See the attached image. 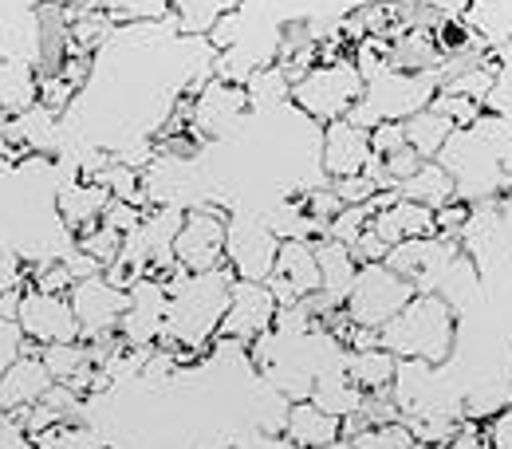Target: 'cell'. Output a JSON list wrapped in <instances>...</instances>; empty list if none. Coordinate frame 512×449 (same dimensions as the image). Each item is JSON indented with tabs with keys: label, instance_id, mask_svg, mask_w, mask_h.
I'll return each instance as SVG.
<instances>
[{
	"label": "cell",
	"instance_id": "1",
	"mask_svg": "<svg viewBox=\"0 0 512 449\" xmlns=\"http://www.w3.org/2000/svg\"><path fill=\"white\" fill-rule=\"evenodd\" d=\"M237 272L233 268H209V272H186L178 268L166 284L170 308H166V327H162V347L178 351H201L225 320L229 296H233Z\"/></svg>",
	"mask_w": 512,
	"mask_h": 449
},
{
	"label": "cell",
	"instance_id": "2",
	"mask_svg": "<svg viewBox=\"0 0 512 449\" xmlns=\"http://www.w3.org/2000/svg\"><path fill=\"white\" fill-rule=\"evenodd\" d=\"M453 339H457L453 308L438 292H418L379 331V347H386L394 359H418L430 367H442L453 355Z\"/></svg>",
	"mask_w": 512,
	"mask_h": 449
},
{
	"label": "cell",
	"instance_id": "3",
	"mask_svg": "<svg viewBox=\"0 0 512 449\" xmlns=\"http://www.w3.org/2000/svg\"><path fill=\"white\" fill-rule=\"evenodd\" d=\"M438 79L434 75H414V71H383L375 79H367L363 99L351 107L347 123L363 130H375L383 123H406L410 115L426 111L438 95Z\"/></svg>",
	"mask_w": 512,
	"mask_h": 449
},
{
	"label": "cell",
	"instance_id": "4",
	"mask_svg": "<svg viewBox=\"0 0 512 449\" xmlns=\"http://www.w3.org/2000/svg\"><path fill=\"white\" fill-rule=\"evenodd\" d=\"M438 162L446 166L453 186H457V201L481 205V201H497L512 190V178L501 170L493 146L473 127L457 130L446 142V150L438 154Z\"/></svg>",
	"mask_w": 512,
	"mask_h": 449
},
{
	"label": "cell",
	"instance_id": "5",
	"mask_svg": "<svg viewBox=\"0 0 512 449\" xmlns=\"http://www.w3.org/2000/svg\"><path fill=\"white\" fill-rule=\"evenodd\" d=\"M363 75L355 64H316L304 79L292 83V99L300 111H308L320 123H339L351 115V107L363 99Z\"/></svg>",
	"mask_w": 512,
	"mask_h": 449
},
{
	"label": "cell",
	"instance_id": "6",
	"mask_svg": "<svg viewBox=\"0 0 512 449\" xmlns=\"http://www.w3.org/2000/svg\"><path fill=\"white\" fill-rule=\"evenodd\" d=\"M414 296H418V288L410 280H402L386 260L383 264H359L355 288L347 296V316H351L355 327L383 331Z\"/></svg>",
	"mask_w": 512,
	"mask_h": 449
},
{
	"label": "cell",
	"instance_id": "7",
	"mask_svg": "<svg viewBox=\"0 0 512 449\" xmlns=\"http://www.w3.org/2000/svg\"><path fill=\"white\" fill-rule=\"evenodd\" d=\"M457 257H461V241L434 233V237H418V241L394 245V249L386 253V264H390L402 280H410L418 292H438V284L446 280V272L453 268Z\"/></svg>",
	"mask_w": 512,
	"mask_h": 449
},
{
	"label": "cell",
	"instance_id": "8",
	"mask_svg": "<svg viewBox=\"0 0 512 449\" xmlns=\"http://www.w3.org/2000/svg\"><path fill=\"white\" fill-rule=\"evenodd\" d=\"M225 241H229V217L221 209L197 205L186 213L182 233L174 241V260L186 272H209L225 264Z\"/></svg>",
	"mask_w": 512,
	"mask_h": 449
},
{
	"label": "cell",
	"instance_id": "9",
	"mask_svg": "<svg viewBox=\"0 0 512 449\" xmlns=\"http://www.w3.org/2000/svg\"><path fill=\"white\" fill-rule=\"evenodd\" d=\"M71 308H75L79 331H83L87 339L115 335L130 308V288L111 284V280L99 272V276H91V280L71 284Z\"/></svg>",
	"mask_w": 512,
	"mask_h": 449
},
{
	"label": "cell",
	"instance_id": "10",
	"mask_svg": "<svg viewBox=\"0 0 512 449\" xmlns=\"http://www.w3.org/2000/svg\"><path fill=\"white\" fill-rule=\"evenodd\" d=\"M16 323L24 327L28 339H36L44 347H52V343H79V335H83L71 300H64L60 292H40V288L20 296Z\"/></svg>",
	"mask_w": 512,
	"mask_h": 449
},
{
	"label": "cell",
	"instance_id": "11",
	"mask_svg": "<svg viewBox=\"0 0 512 449\" xmlns=\"http://www.w3.org/2000/svg\"><path fill=\"white\" fill-rule=\"evenodd\" d=\"M225 253H229V268L237 272V280H268L272 268H276V253H280V237L253 217H233L229 221V241H225Z\"/></svg>",
	"mask_w": 512,
	"mask_h": 449
},
{
	"label": "cell",
	"instance_id": "12",
	"mask_svg": "<svg viewBox=\"0 0 512 449\" xmlns=\"http://www.w3.org/2000/svg\"><path fill=\"white\" fill-rule=\"evenodd\" d=\"M276 312H280V304L264 280H237L225 320H221V335H229L237 343H253L276 327Z\"/></svg>",
	"mask_w": 512,
	"mask_h": 449
},
{
	"label": "cell",
	"instance_id": "13",
	"mask_svg": "<svg viewBox=\"0 0 512 449\" xmlns=\"http://www.w3.org/2000/svg\"><path fill=\"white\" fill-rule=\"evenodd\" d=\"M276 296L280 308L304 300V296H316L320 292V260H316V245L312 241H280V253H276V268L272 276L264 280Z\"/></svg>",
	"mask_w": 512,
	"mask_h": 449
},
{
	"label": "cell",
	"instance_id": "14",
	"mask_svg": "<svg viewBox=\"0 0 512 449\" xmlns=\"http://www.w3.org/2000/svg\"><path fill=\"white\" fill-rule=\"evenodd\" d=\"M166 308H170V292L166 284L158 280H134L130 284V308L123 323H119V335L127 347H150L154 339H162V327H166Z\"/></svg>",
	"mask_w": 512,
	"mask_h": 449
},
{
	"label": "cell",
	"instance_id": "15",
	"mask_svg": "<svg viewBox=\"0 0 512 449\" xmlns=\"http://www.w3.org/2000/svg\"><path fill=\"white\" fill-rule=\"evenodd\" d=\"M375 146H371V130L355 127L347 119L327 123L323 130V170L335 178H355L367 174V166L375 162Z\"/></svg>",
	"mask_w": 512,
	"mask_h": 449
},
{
	"label": "cell",
	"instance_id": "16",
	"mask_svg": "<svg viewBox=\"0 0 512 449\" xmlns=\"http://www.w3.org/2000/svg\"><path fill=\"white\" fill-rule=\"evenodd\" d=\"M245 107H249L245 87H233L229 79H213V83L201 91V99L193 103V134H197V130L209 134V138L225 134V130L245 115Z\"/></svg>",
	"mask_w": 512,
	"mask_h": 449
},
{
	"label": "cell",
	"instance_id": "17",
	"mask_svg": "<svg viewBox=\"0 0 512 449\" xmlns=\"http://www.w3.org/2000/svg\"><path fill=\"white\" fill-rule=\"evenodd\" d=\"M371 229L383 237L386 245H402V241H418V237H434L438 233V221H434V209L418 205V201H406L394 193V201H386L383 209L375 213Z\"/></svg>",
	"mask_w": 512,
	"mask_h": 449
},
{
	"label": "cell",
	"instance_id": "18",
	"mask_svg": "<svg viewBox=\"0 0 512 449\" xmlns=\"http://www.w3.org/2000/svg\"><path fill=\"white\" fill-rule=\"evenodd\" d=\"M52 386H56V379H52V371L44 367V359L20 355V359L0 375V410L12 414V410H24V406H36Z\"/></svg>",
	"mask_w": 512,
	"mask_h": 449
},
{
	"label": "cell",
	"instance_id": "19",
	"mask_svg": "<svg viewBox=\"0 0 512 449\" xmlns=\"http://www.w3.org/2000/svg\"><path fill=\"white\" fill-rule=\"evenodd\" d=\"M316 260H320V296L327 308H347V296L355 288V276H359V260L351 257L347 245L323 237L316 241Z\"/></svg>",
	"mask_w": 512,
	"mask_h": 449
},
{
	"label": "cell",
	"instance_id": "20",
	"mask_svg": "<svg viewBox=\"0 0 512 449\" xmlns=\"http://www.w3.org/2000/svg\"><path fill=\"white\" fill-rule=\"evenodd\" d=\"M284 438H288L296 449H320V446H331V442H343V418L323 414L312 398L292 402Z\"/></svg>",
	"mask_w": 512,
	"mask_h": 449
},
{
	"label": "cell",
	"instance_id": "21",
	"mask_svg": "<svg viewBox=\"0 0 512 449\" xmlns=\"http://www.w3.org/2000/svg\"><path fill=\"white\" fill-rule=\"evenodd\" d=\"M446 60L438 36L430 28H406L390 40V64L394 71H414V75H434Z\"/></svg>",
	"mask_w": 512,
	"mask_h": 449
},
{
	"label": "cell",
	"instance_id": "22",
	"mask_svg": "<svg viewBox=\"0 0 512 449\" xmlns=\"http://www.w3.org/2000/svg\"><path fill=\"white\" fill-rule=\"evenodd\" d=\"M398 197H406V201H418V205H426V209H442L449 201H457V186H453V178H449V170L434 158V162H422V170L414 174V178H406V182H398L394 186Z\"/></svg>",
	"mask_w": 512,
	"mask_h": 449
},
{
	"label": "cell",
	"instance_id": "23",
	"mask_svg": "<svg viewBox=\"0 0 512 449\" xmlns=\"http://www.w3.org/2000/svg\"><path fill=\"white\" fill-rule=\"evenodd\" d=\"M343 371H347V379L359 386L363 394H371V390H390V386H394V375H398V359H394L386 347L347 351Z\"/></svg>",
	"mask_w": 512,
	"mask_h": 449
},
{
	"label": "cell",
	"instance_id": "24",
	"mask_svg": "<svg viewBox=\"0 0 512 449\" xmlns=\"http://www.w3.org/2000/svg\"><path fill=\"white\" fill-rule=\"evenodd\" d=\"M111 205V193L103 186H64L60 190V217L67 221V229L87 233L103 221V209Z\"/></svg>",
	"mask_w": 512,
	"mask_h": 449
},
{
	"label": "cell",
	"instance_id": "25",
	"mask_svg": "<svg viewBox=\"0 0 512 449\" xmlns=\"http://www.w3.org/2000/svg\"><path fill=\"white\" fill-rule=\"evenodd\" d=\"M406 146L410 150H418V158H426V162H434L442 150H446V142L457 134V127L449 123L446 115H438L434 107H426V111H418V115H410L406 123Z\"/></svg>",
	"mask_w": 512,
	"mask_h": 449
},
{
	"label": "cell",
	"instance_id": "26",
	"mask_svg": "<svg viewBox=\"0 0 512 449\" xmlns=\"http://www.w3.org/2000/svg\"><path fill=\"white\" fill-rule=\"evenodd\" d=\"M316 406H320L323 414H331V418H351L359 406H363V390L347 379V371L339 367V371H323L320 379L312 383V394H308Z\"/></svg>",
	"mask_w": 512,
	"mask_h": 449
},
{
	"label": "cell",
	"instance_id": "27",
	"mask_svg": "<svg viewBox=\"0 0 512 449\" xmlns=\"http://www.w3.org/2000/svg\"><path fill=\"white\" fill-rule=\"evenodd\" d=\"M465 20L493 48L512 40V0H473L469 12H465Z\"/></svg>",
	"mask_w": 512,
	"mask_h": 449
},
{
	"label": "cell",
	"instance_id": "28",
	"mask_svg": "<svg viewBox=\"0 0 512 449\" xmlns=\"http://www.w3.org/2000/svg\"><path fill=\"white\" fill-rule=\"evenodd\" d=\"M241 0H174L178 8V28L190 32V36H205L213 32Z\"/></svg>",
	"mask_w": 512,
	"mask_h": 449
},
{
	"label": "cell",
	"instance_id": "29",
	"mask_svg": "<svg viewBox=\"0 0 512 449\" xmlns=\"http://www.w3.org/2000/svg\"><path fill=\"white\" fill-rule=\"evenodd\" d=\"M245 95H249V107H276L292 95V75L284 71V64L256 67L245 79Z\"/></svg>",
	"mask_w": 512,
	"mask_h": 449
},
{
	"label": "cell",
	"instance_id": "30",
	"mask_svg": "<svg viewBox=\"0 0 512 449\" xmlns=\"http://www.w3.org/2000/svg\"><path fill=\"white\" fill-rule=\"evenodd\" d=\"M32 99H36V83H32L28 67L0 64V107L12 115H24V111H32Z\"/></svg>",
	"mask_w": 512,
	"mask_h": 449
},
{
	"label": "cell",
	"instance_id": "31",
	"mask_svg": "<svg viewBox=\"0 0 512 449\" xmlns=\"http://www.w3.org/2000/svg\"><path fill=\"white\" fill-rule=\"evenodd\" d=\"M40 359H44V367L52 371V379L64 386L95 363V359H91V347H83V343H52V347H44Z\"/></svg>",
	"mask_w": 512,
	"mask_h": 449
},
{
	"label": "cell",
	"instance_id": "32",
	"mask_svg": "<svg viewBox=\"0 0 512 449\" xmlns=\"http://www.w3.org/2000/svg\"><path fill=\"white\" fill-rule=\"evenodd\" d=\"M493 60H497V79H493V91H489V99H485V111L509 119L512 115V40L497 44Z\"/></svg>",
	"mask_w": 512,
	"mask_h": 449
},
{
	"label": "cell",
	"instance_id": "33",
	"mask_svg": "<svg viewBox=\"0 0 512 449\" xmlns=\"http://www.w3.org/2000/svg\"><path fill=\"white\" fill-rule=\"evenodd\" d=\"M123 241H127V233H119V229H111V225H95V229H87L83 237H79V249L87 253V257H95L103 264V272L119 260L123 253Z\"/></svg>",
	"mask_w": 512,
	"mask_h": 449
},
{
	"label": "cell",
	"instance_id": "34",
	"mask_svg": "<svg viewBox=\"0 0 512 449\" xmlns=\"http://www.w3.org/2000/svg\"><path fill=\"white\" fill-rule=\"evenodd\" d=\"M351 446L355 449H414L418 438L410 434L406 422H390V426H367L363 434L351 438Z\"/></svg>",
	"mask_w": 512,
	"mask_h": 449
},
{
	"label": "cell",
	"instance_id": "35",
	"mask_svg": "<svg viewBox=\"0 0 512 449\" xmlns=\"http://www.w3.org/2000/svg\"><path fill=\"white\" fill-rule=\"evenodd\" d=\"M430 107H434L438 115H446L457 130H469L485 115V103H477V99H469V95H453V91H438Z\"/></svg>",
	"mask_w": 512,
	"mask_h": 449
},
{
	"label": "cell",
	"instance_id": "36",
	"mask_svg": "<svg viewBox=\"0 0 512 449\" xmlns=\"http://www.w3.org/2000/svg\"><path fill=\"white\" fill-rule=\"evenodd\" d=\"M95 186H103L111 197L130 201V205L142 201V193H138V174H134V166H127V162H107V166L95 174Z\"/></svg>",
	"mask_w": 512,
	"mask_h": 449
},
{
	"label": "cell",
	"instance_id": "37",
	"mask_svg": "<svg viewBox=\"0 0 512 449\" xmlns=\"http://www.w3.org/2000/svg\"><path fill=\"white\" fill-rule=\"evenodd\" d=\"M359 418L367 426H390V422H402V406H398V398L390 390H371V394H363Z\"/></svg>",
	"mask_w": 512,
	"mask_h": 449
},
{
	"label": "cell",
	"instance_id": "38",
	"mask_svg": "<svg viewBox=\"0 0 512 449\" xmlns=\"http://www.w3.org/2000/svg\"><path fill=\"white\" fill-rule=\"evenodd\" d=\"M40 449H103V442L91 434V430H83V426H52V430H44L40 438Z\"/></svg>",
	"mask_w": 512,
	"mask_h": 449
},
{
	"label": "cell",
	"instance_id": "39",
	"mask_svg": "<svg viewBox=\"0 0 512 449\" xmlns=\"http://www.w3.org/2000/svg\"><path fill=\"white\" fill-rule=\"evenodd\" d=\"M422 162H426V158H418V150H410V146H402V150L386 154V158H383V170H386V182H390V190H394L398 182L414 178V174L422 170Z\"/></svg>",
	"mask_w": 512,
	"mask_h": 449
},
{
	"label": "cell",
	"instance_id": "40",
	"mask_svg": "<svg viewBox=\"0 0 512 449\" xmlns=\"http://www.w3.org/2000/svg\"><path fill=\"white\" fill-rule=\"evenodd\" d=\"M469 213H473L469 201H449V205H442V209L434 213L438 233H442V237H453V241H461V233H465V225H469Z\"/></svg>",
	"mask_w": 512,
	"mask_h": 449
},
{
	"label": "cell",
	"instance_id": "41",
	"mask_svg": "<svg viewBox=\"0 0 512 449\" xmlns=\"http://www.w3.org/2000/svg\"><path fill=\"white\" fill-rule=\"evenodd\" d=\"M24 339H28V335H24V327H20V323L0 316V375H4L20 355H24Z\"/></svg>",
	"mask_w": 512,
	"mask_h": 449
},
{
	"label": "cell",
	"instance_id": "42",
	"mask_svg": "<svg viewBox=\"0 0 512 449\" xmlns=\"http://www.w3.org/2000/svg\"><path fill=\"white\" fill-rule=\"evenodd\" d=\"M331 190L339 193V201L343 205H359V201H371L375 193H383L375 186V178H367V174H355V178H335V186Z\"/></svg>",
	"mask_w": 512,
	"mask_h": 449
},
{
	"label": "cell",
	"instance_id": "43",
	"mask_svg": "<svg viewBox=\"0 0 512 449\" xmlns=\"http://www.w3.org/2000/svg\"><path fill=\"white\" fill-rule=\"evenodd\" d=\"M103 225H111V229H119V233H134V229L142 225V213H138V205L111 197V205L103 209Z\"/></svg>",
	"mask_w": 512,
	"mask_h": 449
},
{
	"label": "cell",
	"instance_id": "44",
	"mask_svg": "<svg viewBox=\"0 0 512 449\" xmlns=\"http://www.w3.org/2000/svg\"><path fill=\"white\" fill-rule=\"evenodd\" d=\"M386 253H390V245H386L375 229H367V233H363V237L351 245V257L359 260V264H383Z\"/></svg>",
	"mask_w": 512,
	"mask_h": 449
},
{
	"label": "cell",
	"instance_id": "45",
	"mask_svg": "<svg viewBox=\"0 0 512 449\" xmlns=\"http://www.w3.org/2000/svg\"><path fill=\"white\" fill-rule=\"evenodd\" d=\"M320 225H331L339 213H343V201H339V193L335 190H316L312 197H308V205H304Z\"/></svg>",
	"mask_w": 512,
	"mask_h": 449
},
{
	"label": "cell",
	"instance_id": "46",
	"mask_svg": "<svg viewBox=\"0 0 512 449\" xmlns=\"http://www.w3.org/2000/svg\"><path fill=\"white\" fill-rule=\"evenodd\" d=\"M371 146H375L379 158L394 154V150H402V146H406V130H402V123H383V127H375L371 130Z\"/></svg>",
	"mask_w": 512,
	"mask_h": 449
},
{
	"label": "cell",
	"instance_id": "47",
	"mask_svg": "<svg viewBox=\"0 0 512 449\" xmlns=\"http://www.w3.org/2000/svg\"><path fill=\"white\" fill-rule=\"evenodd\" d=\"M71 284H75V280H71V272H67L64 260L36 268V288H40V292H64V288H71Z\"/></svg>",
	"mask_w": 512,
	"mask_h": 449
},
{
	"label": "cell",
	"instance_id": "48",
	"mask_svg": "<svg viewBox=\"0 0 512 449\" xmlns=\"http://www.w3.org/2000/svg\"><path fill=\"white\" fill-rule=\"evenodd\" d=\"M485 446L489 449H512V402L501 410V414H493L489 434H485Z\"/></svg>",
	"mask_w": 512,
	"mask_h": 449
},
{
	"label": "cell",
	"instance_id": "49",
	"mask_svg": "<svg viewBox=\"0 0 512 449\" xmlns=\"http://www.w3.org/2000/svg\"><path fill=\"white\" fill-rule=\"evenodd\" d=\"M64 264H67V272H71V280L79 284V280H91V276H99L103 272V264L95 257H87L83 249L79 253H71V257H64Z\"/></svg>",
	"mask_w": 512,
	"mask_h": 449
},
{
	"label": "cell",
	"instance_id": "50",
	"mask_svg": "<svg viewBox=\"0 0 512 449\" xmlns=\"http://www.w3.org/2000/svg\"><path fill=\"white\" fill-rule=\"evenodd\" d=\"M414 4H422V8L438 12L442 20H457V16H465V12H469V4H473V0H414Z\"/></svg>",
	"mask_w": 512,
	"mask_h": 449
},
{
	"label": "cell",
	"instance_id": "51",
	"mask_svg": "<svg viewBox=\"0 0 512 449\" xmlns=\"http://www.w3.org/2000/svg\"><path fill=\"white\" fill-rule=\"evenodd\" d=\"M12 284H16V257L8 249H0V296L12 292Z\"/></svg>",
	"mask_w": 512,
	"mask_h": 449
},
{
	"label": "cell",
	"instance_id": "52",
	"mask_svg": "<svg viewBox=\"0 0 512 449\" xmlns=\"http://www.w3.org/2000/svg\"><path fill=\"white\" fill-rule=\"evenodd\" d=\"M237 449H296V446H292L288 438H272V434H268V438H256V442H245V446H237Z\"/></svg>",
	"mask_w": 512,
	"mask_h": 449
},
{
	"label": "cell",
	"instance_id": "53",
	"mask_svg": "<svg viewBox=\"0 0 512 449\" xmlns=\"http://www.w3.org/2000/svg\"><path fill=\"white\" fill-rule=\"evenodd\" d=\"M497 205H501V221H505V237H509V249H512V190L505 197H497Z\"/></svg>",
	"mask_w": 512,
	"mask_h": 449
},
{
	"label": "cell",
	"instance_id": "54",
	"mask_svg": "<svg viewBox=\"0 0 512 449\" xmlns=\"http://www.w3.org/2000/svg\"><path fill=\"white\" fill-rule=\"evenodd\" d=\"M414 449H461V446H457V442H446V446H422V442H418Z\"/></svg>",
	"mask_w": 512,
	"mask_h": 449
},
{
	"label": "cell",
	"instance_id": "55",
	"mask_svg": "<svg viewBox=\"0 0 512 449\" xmlns=\"http://www.w3.org/2000/svg\"><path fill=\"white\" fill-rule=\"evenodd\" d=\"M320 449H355L351 442H331V446H320Z\"/></svg>",
	"mask_w": 512,
	"mask_h": 449
},
{
	"label": "cell",
	"instance_id": "56",
	"mask_svg": "<svg viewBox=\"0 0 512 449\" xmlns=\"http://www.w3.org/2000/svg\"><path fill=\"white\" fill-rule=\"evenodd\" d=\"M509 123H512V115H509Z\"/></svg>",
	"mask_w": 512,
	"mask_h": 449
}]
</instances>
